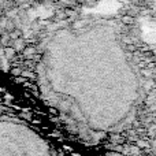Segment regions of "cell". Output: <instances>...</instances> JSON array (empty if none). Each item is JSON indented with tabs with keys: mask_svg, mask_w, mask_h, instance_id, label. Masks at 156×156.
<instances>
[{
	"mask_svg": "<svg viewBox=\"0 0 156 156\" xmlns=\"http://www.w3.org/2000/svg\"><path fill=\"white\" fill-rule=\"evenodd\" d=\"M21 36V33H19V30H15L14 33H11V37L12 38H16V37H19Z\"/></svg>",
	"mask_w": 156,
	"mask_h": 156,
	"instance_id": "obj_4",
	"label": "cell"
},
{
	"mask_svg": "<svg viewBox=\"0 0 156 156\" xmlns=\"http://www.w3.org/2000/svg\"><path fill=\"white\" fill-rule=\"evenodd\" d=\"M45 99L86 134H107L123 125L140 100V81L127 62L62 63L45 60Z\"/></svg>",
	"mask_w": 156,
	"mask_h": 156,
	"instance_id": "obj_1",
	"label": "cell"
},
{
	"mask_svg": "<svg viewBox=\"0 0 156 156\" xmlns=\"http://www.w3.org/2000/svg\"><path fill=\"white\" fill-rule=\"evenodd\" d=\"M121 21H122V23H125V25H130V23H133V21H134V18H133L132 15H122V18H121Z\"/></svg>",
	"mask_w": 156,
	"mask_h": 156,
	"instance_id": "obj_3",
	"label": "cell"
},
{
	"mask_svg": "<svg viewBox=\"0 0 156 156\" xmlns=\"http://www.w3.org/2000/svg\"><path fill=\"white\" fill-rule=\"evenodd\" d=\"M0 156H58L55 149L29 126L0 119Z\"/></svg>",
	"mask_w": 156,
	"mask_h": 156,
	"instance_id": "obj_2",
	"label": "cell"
}]
</instances>
